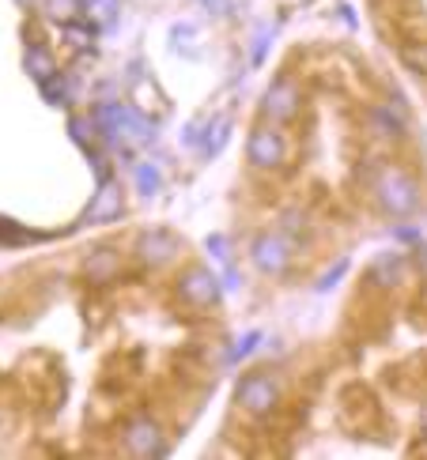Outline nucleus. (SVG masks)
Segmentation results:
<instances>
[{
  "mask_svg": "<svg viewBox=\"0 0 427 460\" xmlns=\"http://www.w3.org/2000/svg\"><path fill=\"white\" fill-rule=\"evenodd\" d=\"M374 193L390 215H408V212H416V204H420V189L401 166H382V174H378V182H374Z\"/></svg>",
  "mask_w": 427,
  "mask_h": 460,
  "instance_id": "nucleus-1",
  "label": "nucleus"
},
{
  "mask_svg": "<svg viewBox=\"0 0 427 460\" xmlns=\"http://www.w3.org/2000/svg\"><path fill=\"white\" fill-rule=\"evenodd\" d=\"M261 114L273 125H283V121H292L299 114V87L292 84V79H276V84L265 91Z\"/></svg>",
  "mask_w": 427,
  "mask_h": 460,
  "instance_id": "nucleus-2",
  "label": "nucleus"
},
{
  "mask_svg": "<svg viewBox=\"0 0 427 460\" xmlns=\"http://www.w3.org/2000/svg\"><path fill=\"white\" fill-rule=\"evenodd\" d=\"M283 136L276 129H268V125H261V129L250 133V163L261 166V170H273L283 163Z\"/></svg>",
  "mask_w": 427,
  "mask_h": 460,
  "instance_id": "nucleus-3",
  "label": "nucleus"
},
{
  "mask_svg": "<svg viewBox=\"0 0 427 460\" xmlns=\"http://www.w3.org/2000/svg\"><path fill=\"white\" fill-rule=\"evenodd\" d=\"M276 396H280L276 382H273V377H265V374H250L246 382L239 385V404H242L246 411H254V416H265V411H273Z\"/></svg>",
  "mask_w": 427,
  "mask_h": 460,
  "instance_id": "nucleus-4",
  "label": "nucleus"
},
{
  "mask_svg": "<svg viewBox=\"0 0 427 460\" xmlns=\"http://www.w3.org/2000/svg\"><path fill=\"white\" fill-rule=\"evenodd\" d=\"M94 121L103 125L106 136H148V125L140 121L129 106H118V102L103 106L99 114H94Z\"/></svg>",
  "mask_w": 427,
  "mask_h": 460,
  "instance_id": "nucleus-5",
  "label": "nucleus"
},
{
  "mask_svg": "<svg viewBox=\"0 0 427 460\" xmlns=\"http://www.w3.org/2000/svg\"><path fill=\"white\" fill-rule=\"evenodd\" d=\"M178 291H182L185 303L212 306L216 298H219V283H216V276L209 272V268H189V272L178 279Z\"/></svg>",
  "mask_w": 427,
  "mask_h": 460,
  "instance_id": "nucleus-6",
  "label": "nucleus"
},
{
  "mask_svg": "<svg viewBox=\"0 0 427 460\" xmlns=\"http://www.w3.org/2000/svg\"><path fill=\"white\" fill-rule=\"evenodd\" d=\"M250 257H254V264L265 276H280L283 268H288V246H283V238H276V234H261L254 249H250Z\"/></svg>",
  "mask_w": 427,
  "mask_h": 460,
  "instance_id": "nucleus-7",
  "label": "nucleus"
},
{
  "mask_svg": "<svg viewBox=\"0 0 427 460\" xmlns=\"http://www.w3.org/2000/svg\"><path fill=\"white\" fill-rule=\"evenodd\" d=\"M125 446L136 456H160L163 453V438H160V426L155 423H133L129 434H125Z\"/></svg>",
  "mask_w": 427,
  "mask_h": 460,
  "instance_id": "nucleus-8",
  "label": "nucleus"
},
{
  "mask_svg": "<svg viewBox=\"0 0 427 460\" xmlns=\"http://www.w3.org/2000/svg\"><path fill=\"white\" fill-rule=\"evenodd\" d=\"M174 253H178V238L167 234V230H155V234L140 238V257H144L148 264H167Z\"/></svg>",
  "mask_w": 427,
  "mask_h": 460,
  "instance_id": "nucleus-9",
  "label": "nucleus"
},
{
  "mask_svg": "<svg viewBox=\"0 0 427 460\" xmlns=\"http://www.w3.org/2000/svg\"><path fill=\"white\" fill-rule=\"evenodd\" d=\"M114 215H121V193L110 182H103V189H99V197H94L87 219H91V223H103V219H114Z\"/></svg>",
  "mask_w": 427,
  "mask_h": 460,
  "instance_id": "nucleus-10",
  "label": "nucleus"
},
{
  "mask_svg": "<svg viewBox=\"0 0 427 460\" xmlns=\"http://www.w3.org/2000/svg\"><path fill=\"white\" fill-rule=\"evenodd\" d=\"M80 12L94 27H110L118 20V0H80Z\"/></svg>",
  "mask_w": 427,
  "mask_h": 460,
  "instance_id": "nucleus-11",
  "label": "nucleus"
},
{
  "mask_svg": "<svg viewBox=\"0 0 427 460\" xmlns=\"http://www.w3.org/2000/svg\"><path fill=\"white\" fill-rule=\"evenodd\" d=\"M27 69L35 72V79L38 84H45V79H50L53 72H57V65H53V57L42 50V45H30V53H27Z\"/></svg>",
  "mask_w": 427,
  "mask_h": 460,
  "instance_id": "nucleus-12",
  "label": "nucleus"
},
{
  "mask_svg": "<svg viewBox=\"0 0 427 460\" xmlns=\"http://www.w3.org/2000/svg\"><path fill=\"white\" fill-rule=\"evenodd\" d=\"M118 268V257H114V249H99L94 253V257L87 261V272L94 276V279H106L110 272H114Z\"/></svg>",
  "mask_w": 427,
  "mask_h": 460,
  "instance_id": "nucleus-13",
  "label": "nucleus"
},
{
  "mask_svg": "<svg viewBox=\"0 0 427 460\" xmlns=\"http://www.w3.org/2000/svg\"><path fill=\"white\" fill-rule=\"evenodd\" d=\"M401 57H405V65L413 69V72L427 76V42H408L405 50H401Z\"/></svg>",
  "mask_w": 427,
  "mask_h": 460,
  "instance_id": "nucleus-14",
  "label": "nucleus"
},
{
  "mask_svg": "<svg viewBox=\"0 0 427 460\" xmlns=\"http://www.w3.org/2000/svg\"><path fill=\"white\" fill-rule=\"evenodd\" d=\"M42 94H45V99H50L53 106H69V84L61 79V72H53L50 79H45V84H42Z\"/></svg>",
  "mask_w": 427,
  "mask_h": 460,
  "instance_id": "nucleus-15",
  "label": "nucleus"
},
{
  "mask_svg": "<svg viewBox=\"0 0 427 460\" xmlns=\"http://www.w3.org/2000/svg\"><path fill=\"white\" fill-rule=\"evenodd\" d=\"M136 185H140V193H144V197H152L155 189H160V170H155V166H140L136 170Z\"/></svg>",
  "mask_w": 427,
  "mask_h": 460,
  "instance_id": "nucleus-16",
  "label": "nucleus"
},
{
  "mask_svg": "<svg viewBox=\"0 0 427 460\" xmlns=\"http://www.w3.org/2000/svg\"><path fill=\"white\" fill-rule=\"evenodd\" d=\"M398 272H401V257H398V253H386V257L374 264V279L390 276V283H393V276H398Z\"/></svg>",
  "mask_w": 427,
  "mask_h": 460,
  "instance_id": "nucleus-17",
  "label": "nucleus"
},
{
  "mask_svg": "<svg viewBox=\"0 0 427 460\" xmlns=\"http://www.w3.org/2000/svg\"><path fill=\"white\" fill-rule=\"evenodd\" d=\"M209 249H212V257H216L219 264H231V253H227V238H224V234H212V238H209Z\"/></svg>",
  "mask_w": 427,
  "mask_h": 460,
  "instance_id": "nucleus-18",
  "label": "nucleus"
},
{
  "mask_svg": "<svg viewBox=\"0 0 427 460\" xmlns=\"http://www.w3.org/2000/svg\"><path fill=\"white\" fill-rule=\"evenodd\" d=\"M254 343H258V332H246V336L239 340V347L231 351V362H239V359H246L250 351H254Z\"/></svg>",
  "mask_w": 427,
  "mask_h": 460,
  "instance_id": "nucleus-19",
  "label": "nucleus"
},
{
  "mask_svg": "<svg viewBox=\"0 0 427 460\" xmlns=\"http://www.w3.org/2000/svg\"><path fill=\"white\" fill-rule=\"evenodd\" d=\"M72 12H76V0H50V15H53V20H69Z\"/></svg>",
  "mask_w": 427,
  "mask_h": 460,
  "instance_id": "nucleus-20",
  "label": "nucleus"
},
{
  "mask_svg": "<svg viewBox=\"0 0 427 460\" xmlns=\"http://www.w3.org/2000/svg\"><path fill=\"white\" fill-rule=\"evenodd\" d=\"M344 268H348V261H341V264L333 268V272H329V276L318 283V287H322V291H325V287H333V279H341V276H344Z\"/></svg>",
  "mask_w": 427,
  "mask_h": 460,
  "instance_id": "nucleus-21",
  "label": "nucleus"
},
{
  "mask_svg": "<svg viewBox=\"0 0 427 460\" xmlns=\"http://www.w3.org/2000/svg\"><path fill=\"white\" fill-rule=\"evenodd\" d=\"M69 38H72V45H87L91 42V35H87V30H80V27H69Z\"/></svg>",
  "mask_w": 427,
  "mask_h": 460,
  "instance_id": "nucleus-22",
  "label": "nucleus"
}]
</instances>
